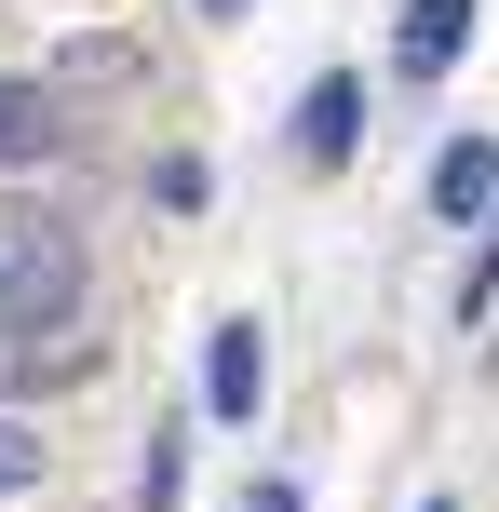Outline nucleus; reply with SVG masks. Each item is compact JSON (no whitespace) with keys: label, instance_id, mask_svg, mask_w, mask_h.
<instances>
[{"label":"nucleus","instance_id":"obj_1","mask_svg":"<svg viewBox=\"0 0 499 512\" xmlns=\"http://www.w3.org/2000/svg\"><path fill=\"white\" fill-rule=\"evenodd\" d=\"M473 14H486V0H405L392 68H405V81H446V68H459V41H473Z\"/></svg>","mask_w":499,"mask_h":512},{"label":"nucleus","instance_id":"obj_2","mask_svg":"<svg viewBox=\"0 0 499 512\" xmlns=\"http://www.w3.org/2000/svg\"><path fill=\"white\" fill-rule=\"evenodd\" d=\"M257 391H270V337L257 324H216L203 337V405L216 418H257Z\"/></svg>","mask_w":499,"mask_h":512},{"label":"nucleus","instance_id":"obj_3","mask_svg":"<svg viewBox=\"0 0 499 512\" xmlns=\"http://www.w3.org/2000/svg\"><path fill=\"white\" fill-rule=\"evenodd\" d=\"M432 216H459V230L499 216V135H459V149L432 162Z\"/></svg>","mask_w":499,"mask_h":512},{"label":"nucleus","instance_id":"obj_4","mask_svg":"<svg viewBox=\"0 0 499 512\" xmlns=\"http://www.w3.org/2000/svg\"><path fill=\"white\" fill-rule=\"evenodd\" d=\"M351 135H365V81H311L297 95V162H351Z\"/></svg>","mask_w":499,"mask_h":512},{"label":"nucleus","instance_id":"obj_5","mask_svg":"<svg viewBox=\"0 0 499 512\" xmlns=\"http://www.w3.org/2000/svg\"><path fill=\"white\" fill-rule=\"evenodd\" d=\"M27 162H54V95L41 81H0V176H27Z\"/></svg>","mask_w":499,"mask_h":512},{"label":"nucleus","instance_id":"obj_6","mask_svg":"<svg viewBox=\"0 0 499 512\" xmlns=\"http://www.w3.org/2000/svg\"><path fill=\"white\" fill-rule=\"evenodd\" d=\"M189 486V459H176V432H149V459H135V512H176Z\"/></svg>","mask_w":499,"mask_h":512},{"label":"nucleus","instance_id":"obj_7","mask_svg":"<svg viewBox=\"0 0 499 512\" xmlns=\"http://www.w3.org/2000/svg\"><path fill=\"white\" fill-rule=\"evenodd\" d=\"M27 486H41V432L0 405V499H27Z\"/></svg>","mask_w":499,"mask_h":512},{"label":"nucleus","instance_id":"obj_8","mask_svg":"<svg viewBox=\"0 0 499 512\" xmlns=\"http://www.w3.org/2000/svg\"><path fill=\"white\" fill-rule=\"evenodd\" d=\"M243 512H297V486H284V472H270V486H257V499H243Z\"/></svg>","mask_w":499,"mask_h":512},{"label":"nucleus","instance_id":"obj_9","mask_svg":"<svg viewBox=\"0 0 499 512\" xmlns=\"http://www.w3.org/2000/svg\"><path fill=\"white\" fill-rule=\"evenodd\" d=\"M203 14H243V0H203Z\"/></svg>","mask_w":499,"mask_h":512},{"label":"nucleus","instance_id":"obj_10","mask_svg":"<svg viewBox=\"0 0 499 512\" xmlns=\"http://www.w3.org/2000/svg\"><path fill=\"white\" fill-rule=\"evenodd\" d=\"M419 512H459V499H419Z\"/></svg>","mask_w":499,"mask_h":512}]
</instances>
